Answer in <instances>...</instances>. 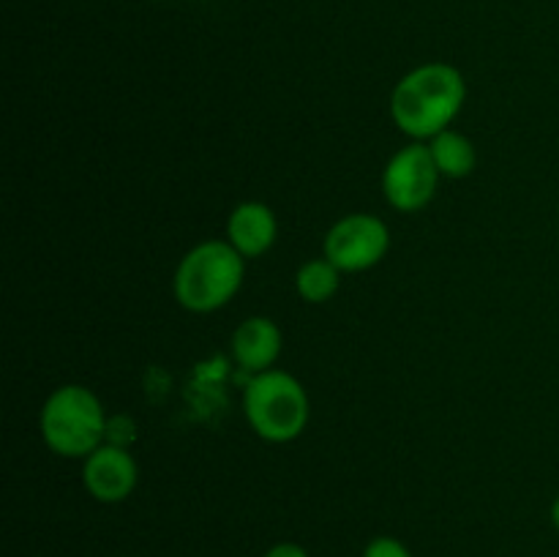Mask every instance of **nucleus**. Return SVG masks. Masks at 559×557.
Listing matches in <instances>:
<instances>
[{
    "instance_id": "f257e3e1",
    "label": "nucleus",
    "mask_w": 559,
    "mask_h": 557,
    "mask_svg": "<svg viewBox=\"0 0 559 557\" xmlns=\"http://www.w3.org/2000/svg\"><path fill=\"white\" fill-rule=\"evenodd\" d=\"M464 98L467 85L462 71L448 63H424L393 87V123L415 140H435L462 112Z\"/></svg>"
},
{
    "instance_id": "f03ea898",
    "label": "nucleus",
    "mask_w": 559,
    "mask_h": 557,
    "mask_svg": "<svg viewBox=\"0 0 559 557\" xmlns=\"http://www.w3.org/2000/svg\"><path fill=\"white\" fill-rule=\"evenodd\" d=\"M246 257L229 240H205L180 260L175 271V298L183 309L207 315L235 298L243 284Z\"/></svg>"
},
{
    "instance_id": "7ed1b4c3",
    "label": "nucleus",
    "mask_w": 559,
    "mask_h": 557,
    "mask_svg": "<svg viewBox=\"0 0 559 557\" xmlns=\"http://www.w3.org/2000/svg\"><path fill=\"white\" fill-rule=\"evenodd\" d=\"M243 410L251 429L267 442H289L309 424V396L293 375L267 369L246 386Z\"/></svg>"
},
{
    "instance_id": "20e7f679",
    "label": "nucleus",
    "mask_w": 559,
    "mask_h": 557,
    "mask_svg": "<svg viewBox=\"0 0 559 557\" xmlns=\"http://www.w3.org/2000/svg\"><path fill=\"white\" fill-rule=\"evenodd\" d=\"M104 429L102 402L85 386H63L44 402L41 437L58 457H91L102 446Z\"/></svg>"
},
{
    "instance_id": "39448f33",
    "label": "nucleus",
    "mask_w": 559,
    "mask_h": 557,
    "mask_svg": "<svg viewBox=\"0 0 559 557\" xmlns=\"http://www.w3.org/2000/svg\"><path fill=\"white\" fill-rule=\"evenodd\" d=\"M391 246V233L385 222L371 213H349L338 218L325 235V257L338 271H369Z\"/></svg>"
},
{
    "instance_id": "423d86ee",
    "label": "nucleus",
    "mask_w": 559,
    "mask_h": 557,
    "mask_svg": "<svg viewBox=\"0 0 559 557\" xmlns=\"http://www.w3.org/2000/svg\"><path fill=\"white\" fill-rule=\"evenodd\" d=\"M437 183H440V169L429 145L420 142L402 147L382 173L385 200L402 213H415L429 205L437 194Z\"/></svg>"
},
{
    "instance_id": "0eeeda50",
    "label": "nucleus",
    "mask_w": 559,
    "mask_h": 557,
    "mask_svg": "<svg viewBox=\"0 0 559 557\" xmlns=\"http://www.w3.org/2000/svg\"><path fill=\"white\" fill-rule=\"evenodd\" d=\"M85 489L102 502H120L134 491L136 462L126 448L98 446L82 467Z\"/></svg>"
},
{
    "instance_id": "6e6552de",
    "label": "nucleus",
    "mask_w": 559,
    "mask_h": 557,
    "mask_svg": "<svg viewBox=\"0 0 559 557\" xmlns=\"http://www.w3.org/2000/svg\"><path fill=\"white\" fill-rule=\"evenodd\" d=\"M233 355L251 375H262L282 355V331L267 317H249L233 333Z\"/></svg>"
},
{
    "instance_id": "1a4fd4ad",
    "label": "nucleus",
    "mask_w": 559,
    "mask_h": 557,
    "mask_svg": "<svg viewBox=\"0 0 559 557\" xmlns=\"http://www.w3.org/2000/svg\"><path fill=\"white\" fill-rule=\"evenodd\" d=\"M278 233L276 216L267 205L262 202H243L233 211L227 222V235L229 244L240 251L243 257L254 260L262 257L273 246Z\"/></svg>"
},
{
    "instance_id": "9d476101",
    "label": "nucleus",
    "mask_w": 559,
    "mask_h": 557,
    "mask_svg": "<svg viewBox=\"0 0 559 557\" xmlns=\"http://www.w3.org/2000/svg\"><path fill=\"white\" fill-rule=\"evenodd\" d=\"M431 156H435L437 169L445 178H467L469 173L478 164V153H475V145L459 131L445 129L431 140L429 145Z\"/></svg>"
},
{
    "instance_id": "9b49d317",
    "label": "nucleus",
    "mask_w": 559,
    "mask_h": 557,
    "mask_svg": "<svg viewBox=\"0 0 559 557\" xmlns=\"http://www.w3.org/2000/svg\"><path fill=\"white\" fill-rule=\"evenodd\" d=\"M338 273L342 271H338L328 257L309 260L298 268L295 289H298V295L306 300V304H325V300H331L333 295H336Z\"/></svg>"
},
{
    "instance_id": "f8f14e48",
    "label": "nucleus",
    "mask_w": 559,
    "mask_h": 557,
    "mask_svg": "<svg viewBox=\"0 0 559 557\" xmlns=\"http://www.w3.org/2000/svg\"><path fill=\"white\" fill-rule=\"evenodd\" d=\"M364 557H413L407 552V546L396 538H374L366 546Z\"/></svg>"
},
{
    "instance_id": "ddd939ff",
    "label": "nucleus",
    "mask_w": 559,
    "mask_h": 557,
    "mask_svg": "<svg viewBox=\"0 0 559 557\" xmlns=\"http://www.w3.org/2000/svg\"><path fill=\"white\" fill-rule=\"evenodd\" d=\"M265 557H309V555H306L304 546L289 544V541H284V544H276V546H273V549L267 552Z\"/></svg>"
},
{
    "instance_id": "4468645a",
    "label": "nucleus",
    "mask_w": 559,
    "mask_h": 557,
    "mask_svg": "<svg viewBox=\"0 0 559 557\" xmlns=\"http://www.w3.org/2000/svg\"><path fill=\"white\" fill-rule=\"evenodd\" d=\"M551 519H555V524H557V530H559V497L555 500V508H551Z\"/></svg>"
}]
</instances>
